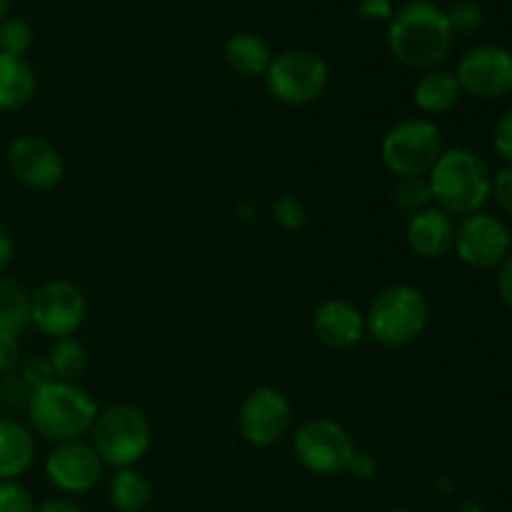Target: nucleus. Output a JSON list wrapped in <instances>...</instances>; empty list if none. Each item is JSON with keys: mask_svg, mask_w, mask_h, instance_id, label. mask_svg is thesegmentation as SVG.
I'll return each instance as SVG.
<instances>
[{"mask_svg": "<svg viewBox=\"0 0 512 512\" xmlns=\"http://www.w3.org/2000/svg\"><path fill=\"white\" fill-rule=\"evenodd\" d=\"M348 473L353 475V478H358V480L373 478V473H375V460L370 458L368 453H360V450H358V453L353 455V460H350Z\"/></svg>", "mask_w": 512, "mask_h": 512, "instance_id": "35", "label": "nucleus"}, {"mask_svg": "<svg viewBox=\"0 0 512 512\" xmlns=\"http://www.w3.org/2000/svg\"><path fill=\"white\" fill-rule=\"evenodd\" d=\"M493 148L505 160V165H512V108L505 110L498 123H495Z\"/></svg>", "mask_w": 512, "mask_h": 512, "instance_id": "31", "label": "nucleus"}, {"mask_svg": "<svg viewBox=\"0 0 512 512\" xmlns=\"http://www.w3.org/2000/svg\"><path fill=\"white\" fill-rule=\"evenodd\" d=\"M430 305L420 288L410 283L388 285L375 295L365 313V330L385 348H405L428 328Z\"/></svg>", "mask_w": 512, "mask_h": 512, "instance_id": "4", "label": "nucleus"}, {"mask_svg": "<svg viewBox=\"0 0 512 512\" xmlns=\"http://www.w3.org/2000/svg\"><path fill=\"white\" fill-rule=\"evenodd\" d=\"M30 328V293L15 278L0 275V330L23 335Z\"/></svg>", "mask_w": 512, "mask_h": 512, "instance_id": "22", "label": "nucleus"}, {"mask_svg": "<svg viewBox=\"0 0 512 512\" xmlns=\"http://www.w3.org/2000/svg\"><path fill=\"white\" fill-rule=\"evenodd\" d=\"M38 93V75L25 58L0 55V110L15 113L28 108Z\"/></svg>", "mask_w": 512, "mask_h": 512, "instance_id": "19", "label": "nucleus"}, {"mask_svg": "<svg viewBox=\"0 0 512 512\" xmlns=\"http://www.w3.org/2000/svg\"><path fill=\"white\" fill-rule=\"evenodd\" d=\"M0 512H38V505L23 483L0 480Z\"/></svg>", "mask_w": 512, "mask_h": 512, "instance_id": "27", "label": "nucleus"}, {"mask_svg": "<svg viewBox=\"0 0 512 512\" xmlns=\"http://www.w3.org/2000/svg\"><path fill=\"white\" fill-rule=\"evenodd\" d=\"M103 460L85 440L58 443L45 458V478L60 495H85L103 480Z\"/></svg>", "mask_w": 512, "mask_h": 512, "instance_id": "13", "label": "nucleus"}, {"mask_svg": "<svg viewBox=\"0 0 512 512\" xmlns=\"http://www.w3.org/2000/svg\"><path fill=\"white\" fill-rule=\"evenodd\" d=\"M453 250L468 268L498 270L512 253V230L503 218L480 210L455 225Z\"/></svg>", "mask_w": 512, "mask_h": 512, "instance_id": "10", "label": "nucleus"}, {"mask_svg": "<svg viewBox=\"0 0 512 512\" xmlns=\"http://www.w3.org/2000/svg\"><path fill=\"white\" fill-rule=\"evenodd\" d=\"M293 450L308 473L325 478L348 473L350 460L358 453L353 435L330 418H315L300 425L295 430Z\"/></svg>", "mask_w": 512, "mask_h": 512, "instance_id": "8", "label": "nucleus"}, {"mask_svg": "<svg viewBox=\"0 0 512 512\" xmlns=\"http://www.w3.org/2000/svg\"><path fill=\"white\" fill-rule=\"evenodd\" d=\"M150 423L140 408L130 403H115L100 410L90 430V445L100 455L105 468H135L148 455Z\"/></svg>", "mask_w": 512, "mask_h": 512, "instance_id": "5", "label": "nucleus"}, {"mask_svg": "<svg viewBox=\"0 0 512 512\" xmlns=\"http://www.w3.org/2000/svg\"><path fill=\"white\" fill-rule=\"evenodd\" d=\"M88 303L83 290L65 278L45 280L30 293V325L45 338H73L83 325Z\"/></svg>", "mask_w": 512, "mask_h": 512, "instance_id": "9", "label": "nucleus"}, {"mask_svg": "<svg viewBox=\"0 0 512 512\" xmlns=\"http://www.w3.org/2000/svg\"><path fill=\"white\" fill-rule=\"evenodd\" d=\"M8 168L20 185L38 193L58 188L65 178L60 150L43 135H20L8 148Z\"/></svg>", "mask_w": 512, "mask_h": 512, "instance_id": "14", "label": "nucleus"}, {"mask_svg": "<svg viewBox=\"0 0 512 512\" xmlns=\"http://www.w3.org/2000/svg\"><path fill=\"white\" fill-rule=\"evenodd\" d=\"M425 3H435V5H438V0H425Z\"/></svg>", "mask_w": 512, "mask_h": 512, "instance_id": "40", "label": "nucleus"}, {"mask_svg": "<svg viewBox=\"0 0 512 512\" xmlns=\"http://www.w3.org/2000/svg\"><path fill=\"white\" fill-rule=\"evenodd\" d=\"M15 255V243L10 238V233L5 228H0V275H5V268L13 263Z\"/></svg>", "mask_w": 512, "mask_h": 512, "instance_id": "37", "label": "nucleus"}, {"mask_svg": "<svg viewBox=\"0 0 512 512\" xmlns=\"http://www.w3.org/2000/svg\"><path fill=\"white\" fill-rule=\"evenodd\" d=\"M390 198L393 205L410 215L420 213V210L430 208L433 205V190H430L428 175H410V178H395L393 188H390Z\"/></svg>", "mask_w": 512, "mask_h": 512, "instance_id": "24", "label": "nucleus"}, {"mask_svg": "<svg viewBox=\"0 0 512 512\" xmlns=\"http://www.w3.org/2000/svg\"><path fill=\"white\" fill-rule=\"evenodd\" d=\"M490 200H495V205H498L505 218H512V165H503L498 173H493Z\"/></svg>", "mask_w": 512, "mask_h": 512, "instance_id": "30", "label": "nucleus"}, {"mask_svg": "<svg viewBox=\"0 0 512 512\" xmlns=\"http://www.w3.org/2000/svg\"><path fill=\"white\" fill-rule=\"evenodd\" d=\"M433 205L453 218H468L488 205L493 170L470 148H448L428 173Z\"/></svg>", "mask_w": 512, "mask_h": 512, "instance_id": "3", "label": "nucleus"}, {"mask_svg": "<svg viewBox=\"0 0 512 512\" xmlns=\"http://www.w3.org/2000/svg\"><path fill=\"white\" fill-rule=\"evenodd\" d=\"M38 512H83V508L68 495H53L38 505Z\"/></svg>", "mask_w": 512, "mask_h": 512, "instance_id": "36", "label": "nucleus"}, {"mask_svg": "<svg viewBox=\"0 0 512 512\" xmlns=\"http://www.w3.org/2000/svg\"><path fill=\"white\" fill-rule=\"evenodd\" d=\"M455 218L440 210L438 205L410 215L405 225V243L413 255L423 260H440L453 253Z\"/></svg>", "mask_w": 512, "mask_h": 512, "instance_id": "16", "label": "nucleus"}, {"mask_svg": "<svg viewBox=\"0 0 512 512\" xmlns=\"http://www.w3.org/2000/svg\"><path fill=\"white\" fill-rule=\"evenodd\" d=\"M455 33L445 10L425 0H410L388 20V48L400 65L418 73L440 68L453 50Z\"/></svg>", "mask_w": 512, "mask_h": 512, "instance_id": "1", "label": "nucleus"}, {"mask_svg": "<svg viewBox=\"0 0 512 512\" xmlns=\"http://www.w3.org/2000/svg\"><path fill=\"white\" fill-rule=\"evenodd\" d=\"M18 375L30 390L43 388V385L53 383V380H55L53 368H50V363H48V358H45V355H30V358L20 360V373Z\"/></svg>", "mask_w": 512, "mask_h": 512, "instance_id": "29", "label": "nucleus"}, {"mask_svg": "<svg viewBox=\"0 0 512 512\" xmlns=\"http://www.w3.org/2000/svg\"><path fill=\"white\" fill-rule=\"evenodd\" d=\"M385 512H415V510H410V508H388Z\"/></svg>", "mask_w": 512, "mask_h": 512, "instance_id": "39", "label": "nucleus"}, {"mask_svg": "<svg viewBox=\"0 0 512 512\" xmlns=\"http://www.w3.org/2000/svg\"><path fill=\"white\" fill-rule=\"evenodd\" d=\"M265 88L278 103L303 108L323 98L330 83V68L323 55L305 48H290L273 55L265 70Z\"/></svg>", "mask_w": 512, "mask_h": 512, "instance_id": "6", "label": "nucleus"}, {"mask_svg": "<svg viewBox=\"0 0 512 512\" xmlns=\"http://www.w3.org/2000/svg\"><path fill=\"white\" fill-rule=\"evenodd\" d=\"M45 358L53 368L55 380H63V383H75L88 368V350L75 338L55 340Z\"/></svg>", "mask_w": 512, "mask_h": 512, "instance_id": "23", "label": "nucleus"}, {"mask_svg": "<svg viewBox=\"0 0 512 512\" xmlns=\"http://www.w3.org/2000/svg\"><path fill=\"white\" fill-rule=\"evenodd\" d=\"M225 63L233 73L243 75V78H255V75H265V70L273 63V50L265 43V38L255 33H235L230 35L225 43Z\"/></svg>", "mask_w": 512, "mask_h": 512, "instance_id": "20", "label": "nucleus"}, {"mask_svg": "<svg viewBox=\"0 0 512 512\" xmlns=\"http://www.w3.org/2000/svg\"><path fill=\"white\" fill-rule=\"evenodd\" d=\"M33 48V28L25 18H5L0 23V55L25 58Z\"/></svg>", "mask_w": 512, "mask_h": 512, "instance_id": "25", "label": "nucleus"}, {"mask_svg": "<svg viewBox=\"0 0 512 512\" xmlns=\"http://www.w3.org/2000/svg\"><path fill=\"white\" fill-rule=\"evenodd\" d=\"M35 435L28 425L0 415V480H18L35 463Z\"/></svg>", "mask_w": 512, "mask_h": 512, "instance_id": "17", "label": "nucleus"}, {"mask_svg": "<svg viewBox=\"0 0 512 512\" xmlns=\"http://www.w3.org/2000/svg\"><path fill=\"white\" fill-rule=\"evenodd\" d=\"M293 425V405L278 388H255L245 395L238 410V430L253 448H270L288 435Z\"/></svg>", "mask_w": 512, "mask_h": 512, "instance_id": "11", "label": "nucleus"}, {"mask_svg": "<svg viewBox=\"0 0 512 512\" xmlns=\"http://www.w3.org/2000/svg\"><path fill=\"white\" fill-rule=\"evenodd\" d=\"M313 330L323 345L333 350H350L368 335L365 313L345 298H330L313 313Z\"/></svg>", "mask_w": 512, "mask_h": 512, "instance_id": "15", "label": "nucleus"}, {"mask_svg": "<svg viewBox=\"0 0 512 512\" xmlns=\"http://www.w3.org/2000/svg\"><path fill=\"white\" fill-rule=\"evenodd\" d=\"M273 218L275 223L283 230H300L305 223H308V210L293 195H283V198L275 200L273 205Z\"/></svg>", "mask_w": 512, "mask_h": 512, "instance_id": "28", "label": "nucleus"}, {"mask_svg": "<svg viewBox=\"0 0 512 512\" xmlns=\"http://www.w3.org/2000/svg\"><path fill=\"white\" fill-rule=\"evenodd\" d=\"M463 93L478 100H500L512 93V50L505 45L480 43L465 50L455 68Z\"/></svg>", "mask_w": 512, "mask_h": 512, "instance_id": "12", "label": "nucleus"}, {"mask_svg": "<svg viewBox=\"0 0 512 512\" xmlns=\"http://www.w3.org/2000/svg\"><path fill=\"white\" fill-rule=\"evenodd\" d=\"M20 365V340L18 335H10L0 330V375L13 373Z\"/></svg>", "mask_w": 512, "mask_h": 512, "instance_id": "32", "label": "nucleus"}, {"mask_svg": "<svg viewBox=\"0 0 512 512\" xmlns=\"http://www.w3.org/2000/svg\"><path fill=\"white\" fill-rule=\"evenodd\" d=\"M498 295L500 300H503L505 308L512 310V253L498 268Z\"/></svg>", "mask_w": 512, "mask_h": 512, "instance_id": "34", "label": "nucleus"}, {"mask_svg": "<svg viewBox=\"0 0 512 512\" xmlns=\"http://www.w3.org/2000/svg\"><path fill=\"white\" fill-rule=\"evenodd\" d=\"M108 498L118 512H145L153 500V488L135 468L115 470L108 483Z\"/></svg>", "mask_w": 512, "mask_h": 512, "instance_id": "21", "label": "nucleus"}, {"mask_svg": "<svg viewBox=\"0 0 512 512\" xmlns=\"http://www.w3.org/2000/svg\"><path fill=\"white\" fill-rule=\"evenodd\" d=\"M463 88H460L458 78L453 70L435 68L428 73H420L418 83L413 88L415 108L423 115H445L453 108H458L460 98H463Z\"/></svg>", "mask_w": 512, "mask_h": 512, "instance_id": "18", "label": "nucleus"}, {"mask_svg": "<svg viewBox=\"0 0 512 512\" xmlns=\"http://www.w3.org/2000/svg\"><path fill=\"white\" fill-rule=\"evenodd\" d=\"M25 413L35 435L58 445L90 435L100 410L88 390L78 383L53 380L43 388L30 390Z\"/></svg>", "mask_w": 512, "mask_h": 512, "instance_id": "2", "label": "nucleus"}, {"mask_svg": "<svg viewBox=\"0 0 512 512\" xmlns=\"http://www.w3.org/2000/svg\"><path fill=\"white\" fill-rule=\"evenodd\" d=\"M395 15L393 0H360L358 3V18L360 20H385L388 23Z\"/></svg>", "mask_w": 512, "mask_h": 512, "instance_id": "33", "label": "nucleus"}, {"mask_svg": "<svg viewBox=\"0 0 512 512\" xmlns=\"http://www.w3.org/2000/svg\"><path fill=\"white\" fill-rule=\"evenodd\" d=\"M443 133L428 118H405L385 133L380 158L395 178L428 175L443 155Z\"/></svg>", "mask_w": 512, "mask_h": 512, "instance_id": "7", "label": "nucleus"}, {"mask_svg": "<svg viewBox=\"0 0 512 512\" xmlns=\"http://www.w3.org/2000/svg\"><path fill=\"white\" fill-rule=\"evenodd\" d=\"M443 10L455 35H473L483 28L485 13L475 0H455L450 8H443Z\"/></svg>", "mask_w": 512, "mask_h": 512, "instance_id": "26", "label": "nucleus"}, {"mask_svg": "<svg viewBox=\"0 0 512 512\" xmlns=\"http://www.w3.org/2000/svg\"><path fill=\"white\" fill-rule=\"evenodd\" d=\"M10 5H13V0H0V23H3V20L8 18Z\"/></svg>", "mask_w": 512, "mask_h": 512, "instance_id": "38", "label": "nucleus"}]
</instances>
